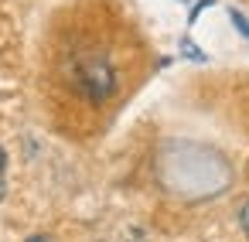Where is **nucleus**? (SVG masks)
<instances>
[{"label":"nucleus","mask_w":249,"mask_h":242,"mask_svg":"<svg viewBox=\"0 0 249 242\" xmlns=\"http://www.w3.org/2000/svg\"><path fill=\"white\" fill-rule=\"evenodd\" d=\"M239 225H242V232L249 235V201H246V205L239 208Z\"/></svg>","instance_id":"2"},{"label":"nucleus","mask_w":249,"mask_h":242,"mask_svg":"<svg viewBox=\"0 0 249 242\" xmlns=\"http://www.w3.org/2000/svg\"><path fill=\"white\" fill-rule=\"evenodd\" d=\"M232 21H235V28H239V31L246 35V41H249V24L242 21V14H232Z\"/></svg>","instance_id":"3"},{"label":"nucleus","mask_w":249,"mask_h":242,"mask_svg":"<svg viewBox=\"0 0 249 242\" xmlns=\"http://www.w3.org/2000/svg\"><path fill=\"white\" fill-rule=\"evenodd\" d=\"M72 82L75 89L92 99V103H106L113 92H116V72L113 65L103 58V55H86L72 65Z\"/></svg>","instance_id":"1"},{"label":"nucleus","mask_w":249,"mask_h":242,"mask_svg":"<svg viewBox=\"0 0 249 242\" xmlns=\"http://www.w3.org/2000/svg\"><path fill=\"white\" fill-rule=\"evenodd\" d=\"M0 198H4V181H0Z\"/></svg>","instance_id":"5"},{"label":"nucleus","mask_w":249,"mask_h":242,"mask_svg":"<svg viewBox=\"0 0 249 242\" xmlns=\"http://www.w3.org/2000/svg\"><path fill=\"white\" fill-rule=\"evenodd\" d=\"M0 167H4V150H0Z\"/></svg>","instance_id":"6"},{"label":"nucleus","mask_w":249,"mask_h":242,"mask_svg":"<svg viewBox=\"0 0 249 242\" xmlns=\"http://www.w3.org/2000/svg\"><path fill=\"white\" fill-rule=\"evenodd\" d=\"M28 242H52V239H48V235H31Z\"/></svg>","instance_id":"4"}]
</instances>
